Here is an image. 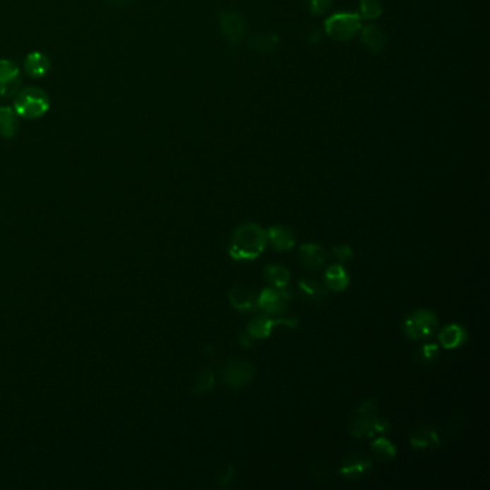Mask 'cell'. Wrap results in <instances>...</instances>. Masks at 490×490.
I'll return each instance as SVG.
<instances>
[{
  "mask_svg": "<svg viewBox=\"0 0 490 490\" xmlns=\"http://www.w3.org/2000/svg\"><path fill=\"white\" fill-rule=\"evenodd\" d=\"M268 232L256 223L241 225L234 230L229 244V255L234 261H253L265 251Z\"/></svg>",
  "mask_w": 490,
  "mask_h": 490,
  "instance_id": "1",
  "label": "cell"
},
{
  "mask_svg": "<svg viewBox=\"0 0 490 490\" xmlns=\"http://www.w3.org/2000/svg\"><path fill=\"white\" fill-rule=\"evenodd\" d=\"M348 431L357 438H369L376 434H386L391 430L387 420L378 416V408L374 400L361 401L351 412L347 422Z\"/></svg>",
  "mask_w": 490,
  "mask_h": 490,
  "instance_id": "2",
  "label": "cell"
},
{
  "mask_svg": "<svg viewBox=\"0 0 490 490\" xmlns=\"http://www.w3.org/2000/svg\"><path fill=\"white\" fill-rule=\"evenodd\" d=\"M49 97L40 88L28 87L15 94L13 109L18 116H23L28 119L39 118L48 112L49 109Z\"/></svg>",
  "mask_w": 490,
  "mask_h": 490,
  "instance_id": "3",
  "label": "cell"
},
{
  "mask_svg": "<svg viewBox=\"0 0 490 490\" xmlns=\"http://www.w3.org/2000/svg\"><path fill=\"white\" fill-rule=\"evenodd\" d=\"M438 326V318L427 309H416L408 313L402 322L404 334L410 340H426L434 334Z\"/></svg>",
  "mask_w": 490,
  "mask_h": 490,
  "instance_id": "4",
  "label": "cell"
},
{
  "mask_svg": "<svg viewBox=\"0 0 490 490\" xmlns=\"http://www.w3.org/2000/svg\"><path fill=\"white\" fill-rule=\"evenodd\" d=\"M361 30V18L357 13H335L325 20V33L335 40H351Z\"/></svg>",
  "mask_w": 490,
  "mask_h": 490,
  "instance_id": "5",
  "label": "cell"
},
{
  "mask_svg": "<svg viewBox=\"0 0 490 490\" xmlns=\"http://www.w3.org/2000/svg\"><path fill=\"white\" fill-rule=\"evenodd\" d=\"M255 377V366L241 358H230L222 370L223 383L230 388L248 386Z\"/></svg>",
  "mask_w": 490,
  "mask_h": 490,
  "instance_id": "6",
  "label": "cell"
},
{
  "mask_svg": "<svg viewBox=\"0 0 490 490\" xmlns=\"http://www.w3.org/2000/svg\"><path fill=\"white\" fill-rule=\"evenodd\" d=\"M292 299L291 292L287 288H265L258 295V308L270 315L282 313Z\"/></svg>",
  "mask_w": 490,
  "mask_h": 490,
  "instance_id": "7",
  "label": "cell"
},
{
  "mask_svg": "<svg viewBox=\"0 0 490 490\" xmlns=\"http://www.w3.org/2000/svg\"><path fill=\"white\" fill-rule=\"evenodd\" d=\"M219 23L223 36L230 44H237L244 39L248 33V23L239 12L223 11L219 13Z\"/></svg>",
  "mask_w": 490,
  "mask_h": 490,
  "instance_id": "8",
  "label": "cell"
},
{
  "mask_svg": "<svg viewBox=\"0 0 490 490\" xmlns=\"http://www.w3.org/2000/svg\"><path fill=\"white\" fill-rule=\"evenodd\" d=\"M277 325H283V326H288V328H297L298 326V319L297 318H279V319H275V318H270L268 315H261V316H256L253 318L248 326H246V331L255 338V340H265L268 338L275 326Z\"/></svg>",
  "mask_w": 490,
  "mask_h": 490,
  "instance_id": "9",
  "label": "cell"
},
{
  "mask_svg": "<svg viewBox=\"0 0 490 490\" xmlns=\"http://www.w3.org/2000/svg\"><path fill=\"white\" fill-rule=\"evenodd\" d=\"M373 469V462L359 452H349L341 459L340 474L348 480H358Z\"/></svg>",
  "mask_w": 490,
  "mask_h": 490,
  "instance_id": "10",
  "label": "cell"
},
{
  "mask_svg": "<svg viewBox=\"0 0 490 490\" xmlns=\"http://www.w3.org/2000/svg\"><path fill=\"white\" fill-rule=\"evenodd\" d=\"M298 258L302 268L311 272H318L326 265V262H328L330 253L326 252V249H323L321 244L305 243L299 248Z\"/></svg>",
  "mask_w": 490,
  "mask_h": 490,
  "instance_id": "11",
  "label": "cell"
},
{
  "mask_svg": "<svg viewBox=\"0 0 490 490\" xmlns=\"http://www.w3.org/2000/svg\"><path fill=\"white\" fill-rule=\"evenodd\" d=\"M20 85V71L16 64L0 59V97H12Z\"/></svg>",
  "mask_w": 490,
  "mask_h": 490,
  "instance_id": "12",
  "label": "cell"
},
{
  "mask_svg": "<svg viewBox=\"0 0 490 490\" xmlns=\"http://www.w3.org/2000/svg\"><path fill=\"white\" fill-rule=\"evenodd\" d=\"M229 301L232 306L240 312H252L258 306L256 292L244 285H236L230 289Z\"/></svg>",
  "mask_w": 490,
  "mask_h": 490,
  "instance_id": "13",
  "label": "cell"
},
{
  "mask_svg": "<svg viewBox=\"0 0 490 490\" xmlns=\"http://www.w3.org/2000/svg\"><path fill=\"white\" fill-rule=\"evenodd\" d=\"M408 438H410V444L414 448H420V450L422 448L440 447L441 443L436 427L431 424H420L414 427L408 434Z\"/></svg>",
  "mask_w": 490,
  "mask_h": 490,
  "instance_id": "14",
  "label": "cell"
},
{
  "mask_svg": "<svg viewBox=\"0 0 490 490\" xmlns=\"http://www.w3.org/2000/svg\"><path fill=\"white\" fill-rule=\"evenodd\" d=\"M298 289L302 299L311 305H322L326 298H328V288L323 283L313 279L299 280Z\"/></svg>",
  "mask_w": 490,
  "mask_h": 490,
  "instance_id": "15",
  "label": "cell"
},
{
  "mask_svg": "<svg viewBox=\"0 0 490 490\" xmlns=\"http://www.w3.org/2000/svg\"><path fill=\"white\" fill-rule=\"evenodd\" d=\"M361 42L374 54H380L384 51L387 45V35L377 25H366L361 28Z\"/></svg>",
  "mask_w": 490,
  "mask_h": 490,
  "instance_id": "16",
  "label": "cell"
},
{
  "mask_svg": "<svg viewBox=\"0 0 490 490\" xmlns=\"http://www.w3.org/2000/svg\"><path fill=\"white\" fill-rule=\"evenodd\" d=\"M438 341L446 349H455L467 341V331L459 323H448L438 334Z\"/></svg>",
  "mask_w": 490,
  "mask_h": 490,
  "instance_id": "17",
  "label": "cell"
},
{
  "mask_svg": "<svg viewBox=\"0 0 490 490\" xmlns=\"http://www.w3.org/2000/svg\"><path fill=\"white\" fill-rule=\"evenodd\" d=\"M268 240H270L272 246L277 252L291 251L295 246V243H297L295 233L289 227H285V226H273V227H270L268 230Z\"/></svg>",
  "mask_w": 490,
  "mask_h": 490,
  "instance_id": "18",
  "label": "cell"
},
{
  "mask_svg": "<svg viewBox=\"0 0 490 490\" xmlns=\"http://www.w3.org/2000/svg\"><path fill=\"white\" fill-rule=\"evenodd\" d=\"M349 275L342 265H331L325 272V287L333 292H342L348 288Z\"/></svg>",
  "mask_w": 490,
  "mask_h": 490,
  "instance_id": "19",
  "label": "cell"
},
{
  "mask_svg": "<svg viewBox=\"0 0 490 490\" xmlns=\"http://www.w3.org/2000/svg\"><path fill=\"white\" fill-rule=\"evenodd\" d=\"M23 66H25V72L30 78H40L49 72L51 61L42 52H32L26 56Z\"/></svg>",
  "mask_w": 490,
  "mask_h": 490,
  "instance_id": "20",
  "label": "cell"
},
{
  "mask_svg": "<svg viewBox=\"0 0 490 490\" xmlns=\"http://www.w3.org/2000/svg\"><path fill=\"white\" fill-rule=\"evenodd\" d=\"M19 127L18 114L11 107H0V137L12 138Z\"/></svg>",
  "mask_w": 490,
  "mask_h": 490,
  "instance_id": "21",
  "label": "cell"
},
{
  "mask_svg": "<svg viewBox=\"0 0 490 490\" xmlns=\"http://www.w3.org/2000/svg\"><path fill=\"white\" fill-rule=\"evenodd\" d=\"M265 279L275 288H287L291 279V272L282 265H268L265 268Z\"/></svg>",
  "mask_w": 490,
  "mask_h": 490,
  "instance_id": "22",
  "label": "cell"
},
{
  "mask_svg": "<svg viewBox=\"0 0 490 490\" xmlns=\"http://www.w3.org/2000/svg\"><path fill=\"white\" fill-rule=\"evenodd\" d=\"M371 450L374 452L377 459H380L383 462L393 460L397 455L395 446L390 440H387L386 437H377L371 444Z\"/></svg>",
  "mask_w": 490,
  "mask_h": 490,
  "instance_id": "23",
  "label": "cell"
},
{
  "mask_svg": "<svg viewBox=\"0 0 490 490\" xmlns=\"http://www.w3.org/2000/svg\"><path fill=\"white\" fill-rule=\"evenodd\" d=\"M279 42V37L275 33H262V35H255L251 40L252 49L261 52V54H268L276 48Z\"/></svg>",
  "mask_w": 490,
  "mask_h": 490,
  "instance_id": "24",
  "label": "cell"
},
{
  "mask_svg": "<svg viewBox=\"0 0 490 490\" xmlns=\"http://www.w3.org/2000/svg\"><path fill=\"white\" fill-rule=\"evenodd\" d=\"M216 383V378H215V374L212 370L209 369H203L197 373L196 378H194V383H193V393L194 394H204V393H208L213 388Z\"/></svg>",
  "mask_w": 490,
  "mask_h": 490,
  "instance_id": "25",
  "label": "cell"
},
{
  "mask_svg": "<svg viewBox=\"0 0 490 490\" xmlns=\"http://www.w3.org/2000/svg\"><path fill=\"white\" fill-rule=\"evenodd\" d=\"M381 0H361L359 2V18L365 20H374L383 15Z\"/></svg>",
  "mask_w": 490,
  "mask_h": 490,
  "instance_id": "26",
  "label": "cell"
},
{
  "mask_svg": "<svg viewBox=\"0 0 490 490\" xmlns=\"http://www.w3.org/2000/svg\"><path fill=\"white\" fill-rule=\"evenodd\" d=\"M437 357H438V347L436 344H424L416 352L417 361L423 364H433L437 359Z\"/></svg>",
  "mask_w": 490,
  "mask_h": 490,
  "instance_id": "27",
  "label": "cell"
},
{
  "mask_svg": "<svg viewBox=\"0 0 490 490\" xmlns=\"http://www.w3.org/2000/svg\"><path fill=\"white\" fill-rule=\"evenodd\" d=\"M308 473H309L311 480H312L313 483H316V484H322V483H325L326 480L330 479L328 469H326V466L322 465V463H315V465H312V466L309 467V472H308Z\"/></svg>",
  "mask_w": 490,
  "mask_h": 490,
  "instance_id": "28",
  "label": "cell"
},
{
  "mask_svg": "<svg viewBox=\"0 0 490 490\" xmlns=\"http://www.w3.org/2000/svg\"><path fill=\"white\" fill-rule=\"evenodd\" d=\"M333 4V0H308V9L313 15H322L325 11H328Z\"/></svg>",
  "mask_w": 490,
  "mask_h": 490,
  "instance_id": "29",
  "label": "cell"
},
{
  "mask_svg": "<svg viewBox=\"0 0 490 490\" xmlns=\"http://www.w3.org/2000/svg\"><path fill=\"white\" fill-rule=\"evenodd\" d=\"M234 476H236V469H234L233 465L225 467V469L222 470V473L219 474V487H220V489L229 487L230 483L233 482Z\"/></svg>",
  "mask_w": 490,
  "mask_h": 490,
  "instance_id": "30",
  "label": "cell"
},
{
  "mask_svg": "<svg viewBox=\"0 0 490 490\" xmlns=\"http://www.w3.org/2000/svg\"><path fill=\"white\" fill-rule=\"evenodd\" d=\"M333 256L340 261V262H347L354 256L352 249L348 246V244H341V246H335L333 251Z\"/></svg>",
  "mask_w": 490,
  "mask_h": 490,
  "instance_id": "31",
  "label": "cell"
},
{
  "mask_svg": "<svg viewBox=\"0 0 490 490\" xmlns=\"http://www.w3.org/2000/svg\"><path fill=\"white\" fill-rule=\"evenodd\" d=\"M465 422H466V419H465L463 414L455 413V416L450 420V433L452 434H459L463 430V427H465Z\"/></svg>",
  "mask_w": 490,
  "mask_h": 490,
  "instance_id": "32",
  "label": "cell"
},
{
  "mask_svg": "<svg viewBox=\"0 0 490 490\" xmlns=\"http://www.w3.org/2000/svg\"><path fill=\"white\" fill-rule=\"evenodd\" d=\"M239 338H240V344L246 348H251L255 344V338L248 331H240Z\"/></svg>",
  "mask_w": 490,
  "mask_h": 490,
  "instance_id": "33",
  "label": "cell"
},
{
  "mask_svg": "<svg viewBox=\"0 0 490 490\" xmlns=\"http://www.w3.org/2000/svg\"><path fill=\"white\" fill-rule=\"evenodd\" d=\"M219 349H217V347H215V345H209L208 348H206V352H204V357H206L208 359H210V361H216L217 359V357H219Z\"/></svg>",
  "mask_w": 490,
  "mask_h": 490,
  "instance_id": "34",
  "label": "cell"
},
{
  "mask_svg": "<svg viewBox=\"0 0 490 490\" xmlns=\"http://www.w3.org/2000/svg\"><path fill=\"white\" fill-rule=\"evenodd\" d=\"M311 44H318L319 42V32L318 30H312V33H311Z\"/></svg>",
  "mask_w": 490,
  "mask_h": 490,
  "instance_id": "35",
  "label": "cell"
},
{
  "mask_svg": "<svg viewBox=\"0 0 490 490\" xmlns=\"http://www.w3.org/2000/svg\"><path fill=\"white\" fill-rule=\"evenodd\" d=\"M109 2L114 5H121V4H126L127 0H109Z\"/></svg>",
  "mask_w": 490,
  "mask_h": 490,
  "instance_id": "36",
  "label": "cell"
}]
</instances>
